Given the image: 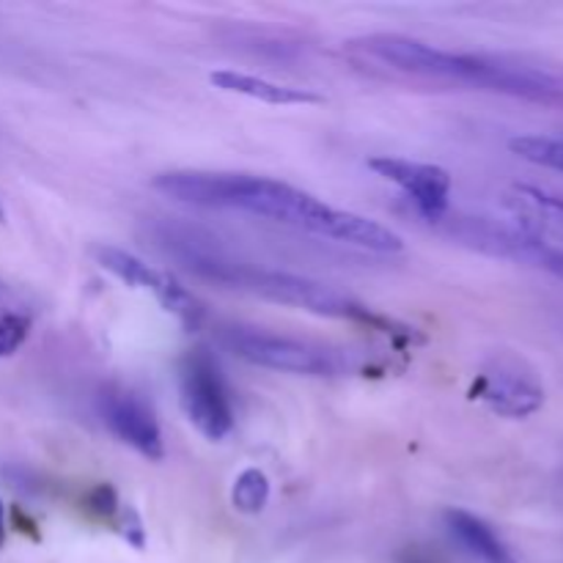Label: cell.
Here are the masks:
<instances>
[{
	"label": "cell",
	"mask_w": 563,
	"mask_h": 563,
	"mask_svg": "<svg viewBox=\"0 0 563 563\" xmlns=\"http://www.w3.org/2000/svg\"><path fill=\"white\" fill-rule=\"evenodd\" d=\"M471 396L487 405L495 416L531 418L544 407V383L537 368L517 352H498L473 379Z\"/></svg>",
	"instance_id": "5"
},
{
	"label": "cell",
	"mask_w": 563,
	"mask_h": 563,
	"mask_svg": "<svg viewBox=\"0 0 563 563\" xmlns=\"http://www.w3.org/2000/svg\"><path fill=\"white\" fill-rule=\"evenodd\" d=\"M93 258L102 269H108L113 278H119L124 286L132 289L152 291L157 297L159 306L168 313H174L187 330H196L203 322V306L174 278V275L163 273V269L152 267L143 258L132 256V253L121 251L113 245L93 247Z\"/></svg>",
	"instance_id": "6"
},
{
	"label": "cell",
	"mask_w": 563,
	"mask_h": 563,
	"mask_svg": "<svg viewBox=\"0 0 563 563\" xmlns=\"http://www.w3.org/2000/svg\"><path fill=\"white\" fill-rule=\"evenodd\" d=\"M5 542V511H3V504H0V548H3Z\"/></svg>",
	"instance_id": "16"
},
{
	"label": "cell",
	"mask_w": 563,
	"mask_h": 563,
	"mask_svg": "<svg viewBox=\"0 0 563 563\" xmlns=\"http://www.w3.org/2000/svg\"><path fill=\"white\" fill-rule=\"evenodd\" d=\"M154 190L179 203L201 209L256 214L275 223L295 225L317 236L346 242L361 251L399 253L405 240L377 220L335 209L311 192L297 190L286 181L253 174H214V170H168L154 179Z\"/></svg>",
	"instance_id": "1"
},
{
	"label": "cell",
	"mask_w": 563,
	"mask_h": 563,
	"mask_svg": "<svg viewBox=\"0 0 563 563\" xmlns=\"http://www.w3.org/2000/svg\"><path fill=\"white\" fill-rule=\"evenodd\" d=\"M520 262L537 264L539 269H544V273L555 275V278L563 280V251H555V247L539 245V242L528 240Z\"/></svg>",
	"instance_id": "15"
},
{
	"label": "cell",
	"mask_w": 563,
	"mask_h": 563,
	"mask_svg": "<svg viewBox=\"0 0 563 563\" xmlns=\"http://www.w3.org/2000/svg\"><path fill=\"white\" fill-rule=\"evenodd\" d=\"M350 49L374 64L427 77V80L460 82V86L482 88V91L504 93V97L526 99V102L563 104V82L559 77L526 64H511V60L489 58V55L449 53L418 38L399 36V33L363 36L352 42Z\"/></svg>",
	"instance_id": "2"
},
{
	"label": "cell",
	"mask_w": 563,
	"mask_h": 563,
	"mask_svg": "<svg viewBox=\"0 0 563 563\" xmlns=\"http://www.w3.org/2000/svg\"><path fill=\"white\" fill-rule=\"evenodd\" d=\"M209 82L214 88L225 93H240V97L258 99L264 104H278V108H286V104H319L322 97L308 88L297 86H284V82L267 80V77L245 75V71L236 69H220L209 75Z\"/></svg>",
	"instance_id": "10"
},
{
	"label": "cell",
	"mask_w": 563,
	"mask_h": 563,
	"mask_svg": "<svg viewBox=\"0 0 563 563\" xmlns=\"http://www.w3.org/2000/svg\"><path fill=\"white\" fill-rule=\"evenodd\" d=\"M515 229L539 245L563 251V198L533 185H515L504 196Z\"/></svg>",
	"instance_id": "9"
},
{
	"label": "cell",
	"mask_w": 563,
	"mask_h": 563,
	"mask_svg": "<svg viewBox=\"0 0 563 563\" xmlns=\"http://www.w3.org/2000/svg\"><path fill=\"white\" fill-rule=\"evenodd\" d=\"M0 223H5V209H3V203H0Z\"/></svg>",
	"instance_id": "17"
},
{
	"label": "cell",
	"mask_w": 563,
	"mask_h": 563,
	"mask_svg": "<svg viewBox=\"0 0 563 563\" xmlns=\"http://www.w3.org/2000/svg\"><path fill=\"white\" fill-rule=\"evenodd\" d=\"M220 344L251 366L273 368V372L306 374V377H341L350 372V357L341 350L269 333V330L245 328V324L220 330Z\"/></svg>",
	"instance_id": "3"
},
{
	"label": "cell",
	"mask_w": 563,
	"mask_h": 563,
	"mask_svg": "<svg viewBox=\"0 0 563 563\" xmlns=\"http://www.w3.org/2000/svg\"><path fill=\"white\" fill-rule=\"evenodd\" d=\"M179 401L187 421L207 440L229 438L234 405L218 361L207 350H192L179 363Z\"/></svg>",
	"instance_id": "4"
},
{
	"label": "cell",
	"mask_w": 563,
	"mask_h": 563,
	"mask_svg": "<svg viewBox=\"0 0 563 563\" xmlns=\"http://www.w3.org/2000/svg\"><path fill=\"white\" fill-rule=\"evenodd\" d=\"M368 168L379 174L383 179L394 181L421 212V218L438 223L440 218L449 214L451 198V176L449 170L438 168L429 163H412L401 157H374L368 159Z\"/></svg>",
	"instance_id": "8"
},
{
	"label": "cell",
	"mask_w": 563,
	"mask_h": 563,
	"mask_svg": "<svg viewBox=\"0 0 563 563\" xmlns=\"http://www.w3.org/2000/svg\"><path fill=\"white\" fill-rule=\"evenodd\" d=\"M511 152L526 163L539 165V168L559 170L563 174V137L548 135H520L509 143Z\"/></svg>",
	"instance_id": "13"
},
{
	"label": "cell",
	"mask_w": 563,
	"mask_h": 563,
	"mask_svg": "<svg viewBox=\"0 0 563 563\" xmlns=\"http://www.w3.org/2000/svg\"><path fill=\"white\" fill-rule=\"evenodd\" d=\"M33 322H36L33 302L20 289L0 280V357L14 355L25 344Z\"/></svg>",
	"instance_id": "12"
},
{
	"label": "cell",
	"mask_w": 563,
	"mask_h": 563,
	"mask_svg": "<svg viewBox=\"0 0 563 563\" xmlns=\"http://www.w3.org/2000/svg\"><path fill=\"white\" fill-rule=\"evenodd\" d=\"M445 528H449L451 537L462 544L467 555H473L482 563H517L515 553L506 548L504 539L493 531L484 520H478L476 515L462 509L445 511Z\"/></svg>",
	"instance_id": "11"
},
{
	"label": "cell",
	"mask_w": 563,
	"mask_h": 563,
	"mask_svg": "<svg viewBox=\"0 0 563 563\" xmlns=\"http://www.w3.org/2000/svg\"><path fill=\"white\" fill-rule=\"evenodd\" d=\"M99 416H102V421L108 423V429L121 443L135 449L141 456L154 462L165 456L163 432H159L157 418H154L152 407L137 394L119 388V385H110L99 396Z\"/></svg>",
	"instance_id": "7"
},
{
	"label": "cell",
	"mask_w": 563,
	"mask_h": 563,
	"mask_svg": "<svg viewBox=\"0 0 563 563\" xmlns=\"http://www.w3.org/2000/svg\"><path fill=\"white\" fill-rule=\"evenodd\" d=\"M269 500V478L258 467H247L236 476L234 489H231V504L242 515H258Z\"/></svg>",
	"instance_id": "14"
}]
</instances>
